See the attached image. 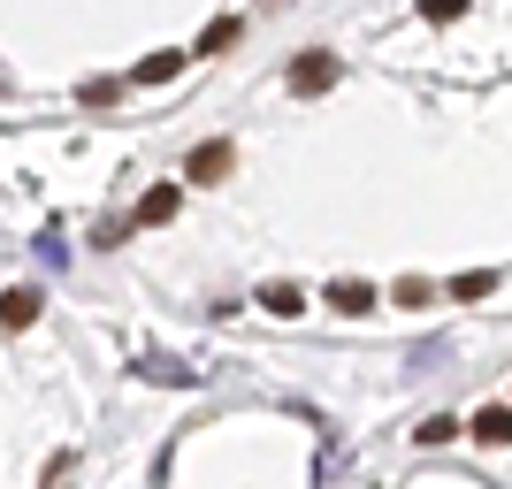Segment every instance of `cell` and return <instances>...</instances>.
<instances>
[{"label": "cell", "mask_w": 512, "mask_h": 489, "mask_svg": "<svg viewBox=\"0 0 512 489\" xmlns=\"http://www.w3.org/2000/svg\"><path fill=\"white\" fill-rule=\"evenodd\" d=\"M39 321V291H8L0 298V329H31Z\"/></svg>", "instance_id": "cell-5"}, {"label": "cell", "mask_w": 512, "mask_h": 489, "mask_svg": "<svg viewBox=\"0 0 512 489\" xmlns=\"http://www.w3.org/2000/svg\"><path fill=\"white\" fill-rule=\"evenodd\" d=\"M490 268H474V276H459V283H451V298H467V306H474V298H490Z\"/></svg>", "instance_id": "cell-10"}, {"label": "cell", "mask_w": 512, "mask_h": 489, "mask_svg": "<svg viewBox=\"0 0 512 489\" xmlns=\"http://www.w3.org/2000/svg\"><path fill=\"white\" fill-rule=\"evenodd\" d=\"M329 85H337V54H329V46H306L299 62H291V92L314 100V92H329Z\"/></svg>", "instance_id": "cell-1"}, {"label": "cell", "mask_w": 512, "mask_h": 489, "mask_svg": "<svg viewBox=\"0 0 512 489\" xmlns=\"http://www.w3.org/2000/svg\"><path fill=\"white\" fill-rule=\"evenodd\" d=\"M367 306H375V283H329V314H367Z\"/></svg>", "instance_id": "cell-4"}, {"label": "cell", "mask_w": 512, "mask_h": 489, "mask_svg": "<svg viewBox=\"0 0 512 489\" xmlns=\"http://www.w3.org/2000/svg\"><path fill=\"white\" fill-rule=\"evenodd\" d=\"M222 46H237V23L222 16V23H207V31H199V54H222Z\"/></svg>", "instance_id": "cell-9"}, {"label": "cell", "mask_w": 512, "mask_h": 489, "mask_svg": "<svg viewBox=\"0 0 512 489\" xmlns=\"http://www.w3.org/2000/svg\"><path fill=\"white\" fill-rule=\"evenodd\" d=\"M390 298H398V306H428V283H421V276H406V283H398Z\"/></svg>", "instance_id": "cell-11"}, {"label": "cell", "mask_w": 512, "mask_h": 489, "mask_svg": "<svg viewBox=\"0 0 512 489\" xmlns=\"http://www.w3.org/2000/svg\"><path fill=\"white\" fill-rule=\"evenodd\" d=\"M260 306H268V314H299V283H260Z\"/></svg>", "instance_id": "cell-7"}, {"label": "cell", "mask_w": 512, "mask_h": 489, "mask_svg": "<svg viewBox=\"0 0 512 489\" xmlns=\"http://www.w3.org/2000/svg\"><path fill=\"white\" fill-rule=\"evenodd\" d=\"M467 436H474V444H512V405H482V413H474V421H467Z\"/></svg>", "instance_id": "cell-3"}, {"label": "cell", "mask_w": 512, "mask_h": 489, "mask_svg": "<svg viewBox=\"0 0 512 489\" xmlns=\"http://www.w3.org/2000/svg\"><path fill=\"white\" fill-rule=\"evenodd\" d=\"M169 214H176V192H169V184H153V192L138 199V222H169Z\"/></svg>", "instance_id": "cell-8"}, {"label": "cell", "mask_w": 512, "mask_h": 489, "mask_svg": "<svg viewBox=\"0 0 512 489\" xmlns=\"http://www.w3.org/2000/svg\"><path fill=\"white\" fill-rule=\"evenodd\" d=\"M459 8H467V0H428V23H451Z\"/></svg>", "instance_id": "cell-12"}, {"label": "cell", "mask_w": 512, "mask_h": 489, "mask_svg": "<svg viewBox=\"0 0 512 489\" xmlns=\"http://www.w3.org/2000/svg\"><path fill=\"white\" fill-rule=\"evenodd\" d=\"M176 69H184V54H146V62L130 69V77H138V85H169Z\"/></svg>", "instance_id": "cell-6"}, {"label": "cell", "mask_w": 512, "mask_h": 489, "mask_svg": "<svg viewBox=\"0 0 512 489\" xmlns=\"http://www.w3.org/2000/svg\"><path fill=\"white\" fill-rule=\"evenodd\" d=\"M230 138H207V146H192V161H184V176H192V184H222V176H230Z\"/></svg>", "instance_id": "cell-2"}]
</instances>
